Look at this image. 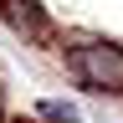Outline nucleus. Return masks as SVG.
<instances>
[{
    "label": "nucleus",
    "instance_id": "f257e3e1",
    "mask_svg": "<svg viewBox=\"0 0 123 123\" xmlns=\"http://www.w3.org/2000/svg\"><path fill=\"white\" fill-rule=\"evenodd\" d=\"M72 72L82 77L87 87H103V92H123V46H77L67 56Z\"/></svg>",
    "mask_w": 123,
    "mask_h": 123
},
{
    "label": "nucleus",
    "instance_id": "f03ea898",
    "mask_svg": "<svg viewBox=\"0 0 123 123\" xmlns=\"http://www.w3.org/2000/svg\"><path fill=\"white\" fill-rule=\"evenodd\" d=\"M41 113L51 118V123H77V108L72 103H41Z\"/></svg>",
    "mask_w": 123,
    "mask_h": 123
}]
</instances>
